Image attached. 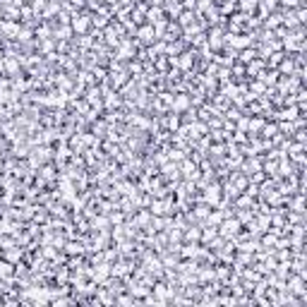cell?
Returning <instances> with one entry per match:
<instances>
[{"label":"cell","instance_id":"cell-1","mask_svg":"<svg viewBox=\"0 0 307 307\" xmlns=\"http://www.w3.org/2000/svg\"><path fill=\"white\" fill-rule=\"evenodd\" d=\"M91 10H82V12H77V15L70 19V27L72 32L77 34V36H82V34H89L91 32Z\"/></svg>","mask_w":307,"mask_h":307},{"label":"cell","instance_id":"cell-2","mask_svg":"<svg viewBox=\"0 0 307 307\" xmlns=\"http://www.w3.org/2000/svg\"><path fill=\"white\" fill-rule=\"evenodd\" d=\"M238 230H243V226H240V221H238L235 216H228V219H223L219 223V235H223L226 240H230Z\"/></svg>","mask_w":307,"mask_h":307},{"label":"cell","instance_id":"cell-3","mask_svg":"<svg viewBox=\"0 0 307 307\" xmlns=\"http://www.w3.org/2000/svg\"><path fill=\"white\" fill-rule=\"evenodd\" d=\"M216 252V259L223 262V264H233V257H235V245L233 240H226V243L221 245L219 250H214Z\"/></svg>","mask_w":307,"mask_h":307},{"label":"cell","instance_id":"cell-4","mask_svg":"<svg viewBox=\"0 0 307 307\" xmlns=\"http://www.w3.org/2000/svg\"><path fill=\"white\" fill-rule=\"evenodd\" d=\"M134 39H139V43L142 46H149V43H154V27H151L149 22H144L137 27V34H134Z\"/></svg>","mask_w":307,"mask_h":307},{"label":"cell","instance_id":"cell-5","mask_svg":"<svg viewBox=\"0 0 307 307\" xmlns=\"http://www.w3.org/2000/svg\"><path fill=\"white\" fill-rule=\"evenodd\" d=\"M19 27H22V22H15V19H3V22H0V29H3L5 41H15L17 34H19Z\"/></svg>","mask_w":307,"mask_h":307},{"label":"cell","instance_id":"cell-6","mask_svg":"<svg viewBox=\"0 0 307 307\" xmlns=\"http://www.w3.org/2000/svg\"><path fill=\"white\" fill-rule=\"evenodd\" d=\"M185 48H190V43L180 36V39L171 41V43H166V55H168V58H178V55H180Z\"/></svg>","mask_w":307,"mask_h":307},{"label":"cell","instance_id":"cell-7","mask_svg":"<svg viewBox=\"0 0 307 307\" xmlns=\"http://www.w3.org/2000/svg\"><path fill=\"white\" fill-rule=\"evenodd\" d=\"M195 278H197L199 286H202V284H209V281H216V278H214V264H199Z\"/></svg>","mask_w":307,"mask_h":307},{"label":"cell","instance_id":"cell-8","mask_svg":"<svg viewBox=\"0 0 307 307\" xmlns=\"http://www.w3.org/2000/svg\"><path fill=\"white\" fill-rule=\"evenodd\" d=\"M262 70H267V63H264V58H252L250 63L245 65V72H247V79H254L259 75Z\"/></svg>","mask_w":307,"mask_h":307},{"label":"cell","instance_id":"cell-9","mask_svg":"<svg viewBox=\"0 0 307 307\" xmlns=\"http://www.w3.org/2000/svg\"><path fill=\"white\" fill-rule=\"evenodd\" d=\"M89 228L91 230H110V221H108V214H96L89 219Z\"/></svg>","mask_w":307,"mask_h":307},{"label":"cell","instance_id":"cell-10","mask_svg":"<svg viewBox=\"0 0 307 307\" xmlns=\"http://www.w3.org/2000/svg\"><path fill=\"white\" fill-rule=\"evenodd\" d=\"M190 106H192V101H190V94H175L173 96V103H171V110H173V113H185Z\"/></svg>","mask_w":307,"mask_h":307},{"label":"cell","instance_id":"cell-11","mask_svg":"<svg viewBox=\"0 0 307 307\" xmlns=\"http://www.w3.org/2000/svg\"><path fill=\"white\" fill-rule=\"evenodd\" d=\"M89 132L96 134L99 139H103V137H106V132H108V123H106V118L101 115V118L91 120V123H89Z\"/></svg>","mask_w":307,"mask_h":307},{"label":"cell","instance_id":"cell-12","mask_svg":"<svg viewBox=\"0 0 307 307\" xmlns=\"http://www.w3.org/2000/svg\"><path fill=\"white\" fill-rule=\"evenodd\" d=\"M3 259H8L10 264H17V262L24 259V247L22 245H15V247H8L3 250Z\"/></svg>","mask_w":307,"mask_h":307},{"label":"cell","instance_id":"cell-13","mask_svg":"<svg viewBox=\"0 0 307 307\" xmlns=\"http://www.w3.org/2000/svg\"><path fill=\"white\" fill-rule=\"evenodd\" d=\"M199 238H202V226H197V223H190L182 230V243H199Z\"/></svg>","mask_w":307,"mask_h":307},{"label":"cell","instance_id":"cell-14","mask_svg":"<svg viewBox=\"0 0 307 307\" xmlns=\"http://www.w3.org/2000/svg\"><path fill=\"white\" fill-rule=\"evenodd\" d=\"M197 252H199V243H182L178 254L180 259H197Z\"/></svg>","mask_w":307,"mask_h":307},{"label":"cell","instance_id":"cell-15","mask_svg":"<svg viewBox=\"0 0 307 307\" xmlns=\"http://www.w3.org/2000/svg\"><path fill=\"white\" fill-rule=\"evenodd\" d=\"M130 219H132L134 223H137V226L144 230V228H147V226L151 223V211H149V209H137V211H134Z\"/></svg>","mask_w":307,"mask_h":307},{"label":"cell","instance_id":"cell-16","mask_svg":"<svg viewBox=\"0 0 307 307\" xmlns=\"http://www.w3.org/2000/svg\"><path fill=\"white\" fill-rule=\"evenodd\" d=\"M0 278L8 281V284H12V278H15V264H10V262L3 259V257H0Z\"/></svg>","mask_w":307,"mask_h":307},{"label":"cell","instance_id":"cell-17","mask_svg":"<svg viewBox=\"0 0 307 307\" xmlns=\"http://www.w3.org/2000/svg\"><path fill=\"white\" fill-rule=\"evenodd\" d=\"M264 123L267 120L262 118V115H250V120H247V134H259Z\"/></svg>","mask_w":307,"mask_h":307},{"label":"cell","instance_id":"cell-18","mask_svg":"<svg viewBox=\"0 0 307 307\" xmlns=\"http://www.w3.org/2000/svg\"><path fill=\"white\" fill-rule=\"evenodd\" d=\"M151 63H154V70H156V75H166V72L171 70V60H168V55H156Z\"/></svg>","mask_w":307,"mask_h":307},{"label":"cell","instance_id":"cell-19","mask_svg":"<svg viewBox=\"0 0 307 307\" xmlns=\"http://www.w3.org/2000/svg\"><path fill=\"white\" fill-rule=\"evenodd\" d=\"M125 70H127L130 77H139V75L144 72V65H142V60L132 58V60H125Z\"/></svg>","mask_w":307,"mask_h":307},{"label":"cell","instance_id":"cell-20","mask_svg":"<svg viewBox=\"0 0 307 307\" xmlns=\"http://www.w3.org/2000/svg\"><path fill=\"white\" fill-rule=\"evenodd\" d=\"M216 8H219V17H230L233 12H238V3L235 0H223Z\"/></svg>","mask_w":307,"mask_h":307},{"label":"cell","instance_id":"cell-21","mask_svg":"<svg viewBox=\"0 0 307 307\" xmlns=\"http://www.w3.org/2000/svg\"><path fill=\"white\" fill-rule=\"evenodd\" d=\"M36 53H41V55L55 53V39H41V41H36Z\"/></svg>","mask_w":307,"mask_h":307},{"label":"cell","instance_id":"cell-22","mask_svg":"<svg viewBox=\"0 0 307 307\" xmlns=\"http://www.w3.org/2000/svg\"><path fill=\"white\" fill-rule=\"evenodd\" d=\"M274 134H278V123H276V120H267L264 127H262L259 137H262V139H271Z\"/></svg>","mask_w":307,"mask_h":307},{"label":"cell","instance_id":"cell-23","mask_svg":"<svg viewBox=\"0 0 307 307\" xmlns=\"http://www.w3.org/2000/svg\"><path fill=\"white\" fill-rule=\"evenodd\" d=\"M238 12L254 15V12H257V0H238Z\"/></svg>","mask_w":307,"mask_h":307},{"label":"cell","instance_id":"cell-24","mask_svg":"<svg viewBox=\"0 0 307 307\" xmlns=\"http://www.w3.org/2000/svg\"><path fill=\"white\" fill-rule=\"evenodd\" d=\"M110 24V17H103V15H91V29H99V32H103L106 27Z\"/></svg>","mask_w":307,"mask_h":307},{"label":"cell","instance_id":"cell-25","mask_svg":"<svg viewBox=\"0 0 307 307\" xmlns=\"http://www.w3.org/2000/svg\"><path fill=\"white\" fill-rule=\"evenodd\" d=\"M108 221H110V226H118V223H125L127 216L120 209H113V211H108Z\"/></svg>","mask_w":307,"mask_h":307},{"label":"cell","instance_id":"cell-26","mask_svg":"<svg viewBox=\"0 0 307 307\" xmlns=\"http://www.w3.org/2000/svg\"><path fill=\"white\" fill-rule=\"evenodd\" d=\"M166 3H180V0H166Z\"/></svg>","mask_w":307,"mask_h":307}]
</instances>
